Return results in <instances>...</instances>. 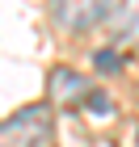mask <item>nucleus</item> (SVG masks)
<instances>
[{
    "label": "nucleus",
    "mask_w": 139,
    "mask_h": 147,
    "mask_svg": "<svg viewBox=\"0 0 139 147\" xmlns=\"http://www.w3.org/2000/svg\"><path fill=\"white\" fill-rule=\"evenodd\" d=\"M93 67H97V71H118L122 59H118L114 51H93Z\"/></svg>",
    "instance_id": "obj_4"
},
{
    "label": "nucleus",
    "mask_w": 139,
    "mask_h": 147,
    "mask_svg": "<svg viewBox=\"0 0 139 147\" xmlns=\"http://www.w3.org/2000/svg\"><path fill=\"white\" fill-rule=\"evenodd\" d=\"M118 4H122V0H51V13H55L59 30H68V34H84V30H93L97 21L114 17Z\"/></svg>",
    "instance_id": "obj_2"
},
{
    "label": "nucleus",
    "mask_w": 139,
    "mask_h": 147,
    "mask_svg": "<svg viewBox=\"0 0 139 147\" xmlns=\"http://www.w3.org/2000/svg\"><path fill=\"white\" fill-rule=\"evenodd\" d=\"M46 92H51V101H55V105L76 109V105H89L93 84H89L76 67H55V71H51V80H46Z\"/></svg>",
    "instance_id": "obj_3"
},
{
    "label": "nucleus",
    "mask_w": 139,
    "mask_h": 147,
    "mask_svg": "<svg viewBox=\"0 0 139 147\" xmlns=\"http://www.w3.org/2000/svg\"><path fill=\"white\" fill-rule=\"evenodd\" d=\"M89 109H97V113H110L114 105H110V97H105L101 88H93V92H89Z\"/></svg>",
    "instance_id": "obj_5"
},
{
    "label": "nucleus",
    "mask_w": 139,
    "mask_h": 147,
    "mask_svg": "<svg viewBox=\"0 0 139 147\" xmlns=\"http://www.w3.org/2000/svg\"><path fill=\"white\" fill-rule=\"evenodd\" d=\"M46 139H51V109L46 105H25L0 122V147H42Z\"/></svg>",
    "instance_id": "obj_1"
}]
</instances>
